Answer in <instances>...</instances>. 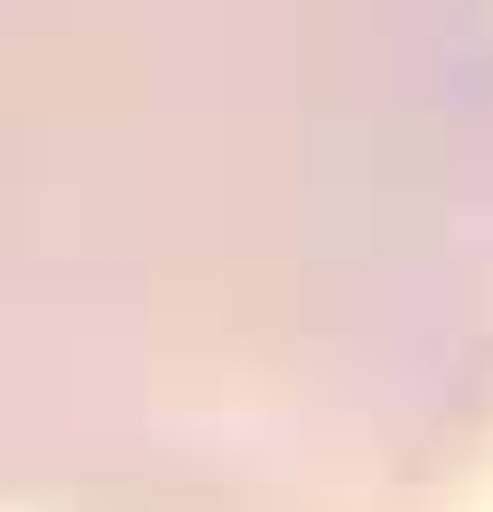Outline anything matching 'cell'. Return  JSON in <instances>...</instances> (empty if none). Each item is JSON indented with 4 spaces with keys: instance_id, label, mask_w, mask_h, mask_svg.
Here are the masks:
<instances>
[{
    "instance_id": "cell-1",
    "label": "cell",
    "mask_w": 493,
    "mask_h": 512,
    "mask_svg": "<svg viewBox=\"0 0 493 512\" xmlns=\"http://www.w3.org/2000/svg\"><path fill=\"white\" fill-rule=\"evenodd\" d=\"M493 457V0H0V503L447 512Z\"/></svg>"
},
{
    "instance_id": "cell-2",
    "label": "cell",
    "mask_w": 493,
    "mask_h": 512,
    "mask_svg": "<svg viewBox=\"0 0 493 512\" xmlns=\"http://www.w3.org/2000/svg\"><path fill=\"white\" fill-rule=\"evenodd\" d=\"M0 512H10V503H0Z\"/></svg>"
}]
</instances>
